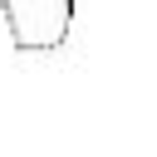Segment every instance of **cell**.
Returning a JSON list of instances; mask_svg holds the SVG:
<instances>
[{"label":"cell","instance_id":"6da1fadb","mask_svg":"<svg viewBox=\"0 0 157 157\" xmlns=\"http://www.w3.org/2000/svg\"><path fill=\"white\" fill-rule=\"evenodd\" d=\"M0 20L20 54H59L74 34L78 0H0Z\"/></svg>","mask_w":157,"mask_h":157}]
</instances>
